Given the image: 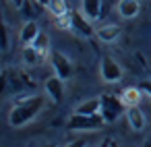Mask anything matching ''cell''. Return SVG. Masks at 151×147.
I'll use <instances>...</instances> for the list:
<instances>
[{"instance_id": "1", "label": "cell", "mask_w": 151, "mask_h": 147, "mask_svg": "<svg viewBox=\"0 0 151 147\" xmlns=\"http://www.w3.org/2000/svg\"><path fill=\"white\" fill-rule=\"evenodd\" d=\"M46 106V95H27L15 102L11 114H9V122L15 128L25 126L27 122H31Z\"/></svg>"}, {"instance_id": "2", "label": "cell", "mask_w": 151, "mask_h": 147, "mask_svg": "<svg viewBox=\"0 0 151 147\" xmlns=\"http://www.w3.org/2000/svg\"><path fill=\"white\" fill-rule=\"evenodd\" d=\"M99 99H101V110H99V114L104 116L106 122H116V120L126 112L124 99L118 97V95H114V93H104Z\"/></svg>"}, {"instance_id": "3", "label": "cell", "mask_w": 151, "mask_h": 147, "mask_svg": "<svg viewBox=\"0 0 151 147\" xmlns=\"http://www.w3.org/2000/svg\"><path fill=\"white\" fill-rule=\"evenodd\" d=\"M104 116L101 114H73L68 120H66V126L70 130H95L104 124Z\"/></svg>"}, {"instance_id": "4", "label": "cell", "mask_w": 151, "mask_h": 147, "mask_svg": "<svg viewBox=\"0 0 151 147\" xmlns=\"http://www.w3.org/2000/svg\"><path fill=\"white\" fill-rule=\"evenodd\" d=\"M99 75L106 83H118L122 79V68L112 56H104L99 64Z\"/></svg>"}, {"instance_id": "5", "label": "cell", "mask_w": 151, "mask_h": 147, "mask_svg": "<svg viewBox=\"0 0 151 147\" xmlns=\"http://www.w3.org/2000/svg\"><path fill=\"white\" fill-rule=\"evenodd\" d=\"M50 60H52L54 73H56L60 79H70V77H73V62L68 60L66 54H62V52H58V50H52Z\"/></svg>"}, {"instance_id": "6", "label": "cell", "mask_w": 151, "mask_h": 147, "mask_svg": "<svg viewBox=\"0 0 151 147\" xmlns=\"http://www.w3.org/2000/svg\"><path fill=\"white\" fill-rule=\"evenodd\" d=\"M44 89H46V95H50V99L54 104H60L62 95H64V79H60L58 75L48 77L44 81Z\"/></svg>"}, {"instance_id": "7", "label": "cell", "mask_w": 151, "mask_h": 147, "mask_svg": "<svg viewBox=\"0 0 151 147\" xmlns=\"http://www.w3.org/2000/svg\"><path fill=\"white\" fill-rule=\"evenodd\" d=\"M70 19H73L70 29H73V31H77L79 35H83V37H91V35L95 33V31H93V27H91V21H89L83 13L70 11Z\"/></svg>"}, {"instance_id": "8", "label": "cell", "mask_w": 151, "mask_h": 147, "mask_svg": "<svg viewBox=\"0 0 151 147\" xmlns=\"http://www.w3.org/2000/svg\"><path fill=\"white\" fill-rule=\"evenodd\" d=\"M128 124L132 126V130H143L145 128V114L141 112L139 106H126V112H124Z\"/></svg>"}, {"instance_id": "9", "label": "cell", "mask_w": 151, "mask_h": 147, "mask_svg": "<svg viewBox=\"0 0 151 147\" xmlns=\"http://www.w3.org/2000/svg\"><path fill=\"white\" fill-rule=\"evenodd\" d=\"M46 4H42L40 0H25L23 6H21V15L27 19V21H35L42 13H44Z\"/></svg>"}, {"instance_id": "10", "label": "cell", "mask_w": 151, "mask_h": 147, "mask_svg": "<svg viewBox=\"0 0 151 147\" xmlns=\"http://www.w3.org/2000/svg\"><path fill=\"white\" fill-rule=\"evenodd\" d=\"M120 31H122V27H120V25H116V23H110V25H104V27H99L95 33H97V37H99L101 42H106V44H112V42H116V40L120 37Z\"/></svg>"}, {"instance_id": "11", "label": "cell", "mask_w": 151, "mask_h": 147, "mask_svg": "<svg viewBox=\"0 0 151 147\" xmlns=\"http://www.w3.org/2000/svg\"><path fill=\"white\" fill-rule=\"evenodd\" d=\"M40 33H42V31H40V25H37L35 21H27V23L23 25V29H21V44H23V46L33 44Z\"/></svg>"}, {"instance_id": "12", "label": "cell", "mask_w": 151, "mask_h": 147, "mask_svg": "<svg viewBox=\"0 0 151 147\" xmlns=\"http://www.w3.org/2000/svg\"><path fill=\"white\" fill-rule=\"evenodd\" d=\"M81 9L89 21H95L101 15V0H81Z\"/></svg>"}, {"instance_id": "13", "label": "cell", "mask_w": 151, "mask_h": 147, "mask_svg": "<svg viewBox=\"0 0 151 147\" xmlns=\"http://www.w3.org/2000/svg\"><path fill=\"white\" fill-rule=\"evenodd\" d=\"M139 11H141L139 0H120V2H118V13H120V17H124V19L137 17Z\"/></svg>"}, {"instance_id": "14", "label": "cell", "mask_w": 151, "mask_h": 147, "mask_svg": "<svg viewBox=\"0 0 151 147\" xmlns=\"http://www.w3.org/2000/svg\"><path fill=\"white\" fill-rule=\"evenodd\" d=\"M101 110V99L99 97H91V99H85L77 106V114H99Z\"/></svg>"}, {"instance_id": "15", "label": "cell", "mask_w": 151, "mask_h": 147, "mask_svg": "<svg viewBox=\"0 0 151 147\" xmlns=\"http://www.w3.org/2000/svg\"><path fill=\"white\" fill-rule=\"evenodd\" d=\"M21 58H23V62H25V64H40V62L44 60V56L40 54V50H37L33 44H29V46H25V48H23Z\"/></svg>"}, {"instance_id": "16", "label": "cell", "mask_w": 151, "mask_h": 147, "mask_svg": "<svg viewBox=\"0 0 151 147\" xmlns=\"http://www.w3.org/2000/svg\"><path fill=\"white\" fill-rule=\"evenodd\" d=\"M120 97L124 99L126 106H139V102H141V97H143V89H141V87H126Z\"/></svg>"}, {"instance_id": "17", "label": "cell", "mask_w": 151, "mask_h": 147, "mask_svg": "<svg viewBox=\"0 0 151 147\" xmlns=\"http://www.w3.org/2000/svg\"><path fill=\"white\" fill-rule=\"evenodd\" d=\"M48 9H50V13H52L54 17L66 15V13L70 11L68 4H66V0H50V2H48Z\"/></svg>"}, {"instance_id": "18", "label": "cell", "mask_w": 151, "mask_h": 147, "mask_svg": "<svg viewBox=\"0 0 151 147\" xmlns=\"http://www.w3.org/2000/svg\"><path fill=\"white\" fill-rule=\"evenodd\" d=\"M33 46L40 50V54H42L44 58L50 54V48H48V46H50V40H48V35H46V33H40V35H37V40L33 42Z\"/></svg>"}, {"instance_id": "19", "label": "cell", "mask_w": 151, "mask_h": 147, "mask_svg": "<svg viewBox=\"0 0 151 147\" xmlns=\"http://www.w3.org/2000/svg\"><path fill=\"white\" fill-rule=\"evenodd\" d=\"M54 23H56V27H60V29H70V25H73V19H70V11H68L66 15L54 17Z\"/></svg>"}, {"instance_id": "20", "label": "cell", "mask_w": 151, "mask_h": 147, "mask_svg": "<svg viewBox=\"0 0 151 147\" xmlns=\"http://www.w3.org/2000/svg\"><path fill=\"white\" fill-rule=\"evenodd\" d=\"M2 50H9V27L2 25Z\"/></svg>"}, {"instance_id": "21", "label": "cell", "mask_w": 151, "mask_h": 147, "mask_svg": "<svg viewBox=\"0 0 151 147\" xmlns=\"http://www.w3.org/2000/svg\"><path fill=\"white\" fill-rule=\"evenodd\" d=\"M139 87L143 89V93H147V95L151 97V81H141V83H139Z\"/></svg>"}, {"instance_id": "22", "label": "cell", "mask_w": 151, "mask_h": 147, "mask_svg": "<svg viewBox=\"0 0 151 147\" xmlns=\"http://www.w3.org/2000/svg\"><path fill=\"white\" fill-rule=\"evenodd\" d=\"M66 147H87V143H85L83 139H79V141H73V143H68Z\"/></svg>"}, {"instance_id": "23", "label": "cell", "mask_w": 151, "mask_h": 147, "mask_svg": "<svg viewBox=\"0 0 151 147\" xmlns=\"http://www.w3.org/2000/svg\"><path fill=\"white\" fill-rule=\"evenodd\" d=\"M11 2H13V4H15L17 9H21V6H23V2H25V0H11Z\"/></svg>"}, {"instance_id": "24", "label": "cell", "mask_w": 151, "mask_h": 147, "mask_svg": "<svg viewBox=\"0 0 151 147\" xmlns=\"http://www.w3.org/2000/svg\"><path fill=\"white\" fill-rule=\"evenodd\" d=\"M110 143H112V139H104V141H101V145H99V147H110Z\"/></svg>"}, {"instance_id": "25", "label": "cell", "mask_w": 151, "mask_h": 147, "mask_svg": "<svg viewBox=\"0 0 151 147\" xmlns=\"http://www.w3.org/2000/svg\"><path fill=\"white\" fill-rule=\"evenodd\" d=\"M110 147H120V145H118L116 141H112V143H110Z\"/></svg>"}, {"instance_id": "26", "label": "cell", "mask_w": 151, "mask_h": 147, "mask_svg": "<svg viewBox=\"0 0 151 147\" xmlns=\"http://www.w3.org/2000/svg\"><path fill=\"white\" fill-rule=\"evenodd\" d=\"M40 2H42V4H46V6H48V2H50V0H40Z\"/></svg>"}, {"instance_id": "27", "label": "cell", "mask_w": 151, "mask_h": 147, "mask_svg": "<svg viewBox=\"0 0 151 147\" xmlns=\"http://www.w3.org/2000/svg\"><path fill=\"white\" fill-rule=\"evenodd\" d=\"M44 147H56V145H44Z\"/></svg>"}]
</instances>
